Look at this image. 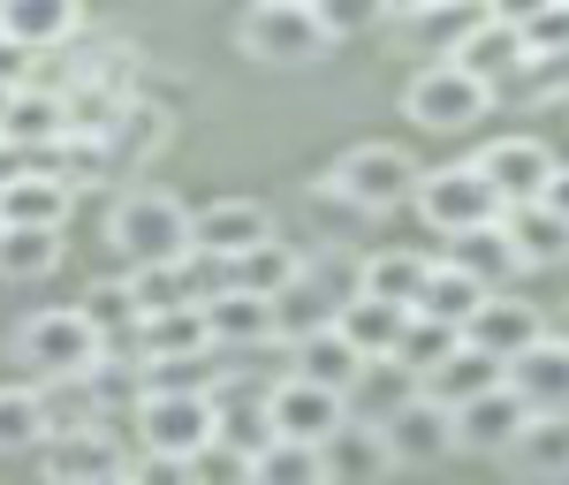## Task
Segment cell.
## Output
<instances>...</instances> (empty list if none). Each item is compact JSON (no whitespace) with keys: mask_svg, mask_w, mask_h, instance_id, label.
I'll return each mask as SVG.
<instances>
[{"mask_svg":"<svg viewBox=\"0 0 569 485\" xmlns=\"http://www.w3.org/2000/svg\"><path fill=\"white\" fill-rule=\"evenodd\" d=\"M531 342H547V319H539V304H525V296H486V311L463 326V350L493 356L501 372H509Z\"/></svg>","mask_w":569,"mask_h":485,"instance_id":"cell-13","label":"cell"},{"mask_svg":"<svg viewBox=\"0 0 569 485\" xmlns=\"http://www.w3.org/2000/svg\"><path fill=\"white\" fill-rule=\"evenodd\" d=\"M547 334H555V342H562V350H569V311H562V319H555V326H547Z\"/></svg>","mask_w":569,"mask_h":485,"instance_id":"cell-46","label":"cell"},{"mask_svg":"<svg viewBox=\"0 0 569 485\" xmlns=\"http://www.w3.org/2000/svg\"><path fill=\"white\" fill-rule=\"evenodd\" d=\"M479 311H486V289H479V281H463V273H448V265L433 259V281H426V296H418V311H410V319H433V326H456V334H463Z\"/></svg>","mask_w":569,"mask_h":485,"instance_id":"cell-34","label":"cell"},{"mask_svg":"<svg viewBox=\"0 0 569 485\" xmlns=\"http://www.w3.org/2000/svg\"><path fill=\"white\" fill-rule=\"evenodd\" d=\"M402 326H410V311L380 304V296H350V304L335 311V334H342V342H350L365 364H388L395 342H402Z\"/></svg>","mask_w":569,"mask_h":485,"instance_id":"cell-23","label":"cell"},{"mask_svg":"<svg viewBox=\"0 0 569 485\" xmlns=\"http://www.w3.org/2000/svg\"><path fill=\"white\" fill-rule=\"evenodd\" d=\"M107 235H114V251L130 259V273L137 265H182L190 259V205L168 198V190H130V198L114 205Z\"/></svg>","mask_w":569,"mask_h":485,"instance_id":"cell-3","label":"cell"},{"mask_svg":"<svg viewBox=\"0 0 569 485\" xmlns=\"http://www.w3.org/2000/svg\"><path fill=\"white\" fill-rule=\"evenodd\" d=\"M501 387L525 402V417H569V350L547 334V342H531L509 372H501Z\"/></svg>","mask_w":569,"mask_h":485,"instance_id":"cell-14","label":"cell"},{"mask_svg":"<svg viewBox=\"0 0 569 485\" xmlns=\"http://www.w3.org/2000/svg\"><path fill=\"white\" fill-rule=\"evenodd\" d=\"M440 265H448V273H463V281H479L486 296H501V289L525 273V265H517V251H509V235H501V221H493V228H471V235H448Z\"/></svg>","mask_w":569,"mask_h":485,"instance_id":"cell-19","label":"cell"},{"mask_svg":"<svg viewBox=\"0 0 569 485\" xmlns=\"http://www.w3.org/2000/svg\"><path fill=\"white\" fill-rule=\"evenodd\" d=\"M395 463H388V441H380V425H342L335 441L319 447V478L327 485H372V478H388Z\"/></svg>","mask_w":569,"mask_h":485,"instance_id":"cell-22","label":"cell"},{"mask_svg":"<svg viewBox=\"0 0 569 485\" xmlns=\"http://www.w3.org/2000/svg\"><path fill=\"white\" fill-rule=\"evenodd\" d=\"M471 168H479L486 190L501 198V213H517V205H539V198H547V182H555V168H562V160H555L539 137H493Z\"/></svg>","mask_w":569,"mask_h":485,"instance_id":"cell-9","label":"cell"},{"mask_svg":"<svg viewBox=\"0 0 569 485\" xmlns=\"http://www.w3.org/2000/svg\"><path fill=\"white\" fill-rule=\"evenodd\" d=\"M0 144H16L31 168H46L61 144H69V114H61V99L39 84H23L16 99H8V122H0Z\"/></svg>","mask_w":569,"mask_h":485,"instance_id":"cell-17","label":"cell"},{"mask_svg":"<svg viewBox=\"0 0 569 485\" xmlns=\"http://www.w3.org/2000/svg\"><path fill=\"white\" fill-rule=\"evenodd\" d=\"M357 372H365V356H357L335 326H327V334H311V342H297V380H311V387H327V395L350 402Z\"/></svg>","mask_w":569,"mask_h":485,"instance_id":"cell-30","label":"cell"},{"mask_svg":"<svg viewBox=\"0 0 569 485\" xmlns=\"http://www.w3.org/2000/svg\"><path fill=\"white\" fill-rule=\"evenodd\" d=\"M236 39H243L251 61L311 69V61H327V53L342 46V16H327V8H311V0H259V8H243Z\"/></svg>","mask_w":569,"mask_h":485,"instance_id":"cell-1","label":"cell"},{"mask_svg":"<svg viewBox=\"0 0 569 485\" xmlns=\"http://www.w3.org/2000/svg\"><path fill=\"white\" fill-rule=\"evenodd\" d=\"M501 235H509V251H517V265H562L569 259V228L547 213V205H517V213H501Z\"/></svg>","mask_w":569,"mask_h":485,"instance_id":"cell-29","label":"cell"},{"mask_svg":"<svg viewBox=\"0 0 569 485\" xmlns=\"http://www.w3.org/2000/svg\"><path fill=\"white\" fill-rule=\"evenodd\" d=\"M137 364H176V356H206V319L198 311H160V319H137Z\"/></svg>","mask_w":569,"mask_h":485,"instance_id":"cell-28","label":"cell"},{"mask_svg":"<svg viewBox=\"0 0 569 485\" xmlns=\"http://www.w3.org/2000/svg\"><path fill=\"white\" fill-rule=\"evenodd\" d=\"M198 319H206V350H213V356H259L266 342H273V304L236 296V289L206 296V304H198Z\"/></svg>","mask_w":569,"mask_h":485,"instance_id":"cell-15","label":"cell"},{"mask_svg":"<svg viewBox=\"0 0 569 485\" xmlns=\"http://www.w3.org/2000/svg\"><path fill=\"white\" fill-rule=\"evenodd\" d=\"M426 281H433V259H418V251H380L357 265V296H380L395 311H418Z\"/></svg>","mask_w":569,"mask_h":485,"instance_id":"cell-24","label":"cell"},{"mask_svg":"<svg viewBox=\"0 0 569 485\" xmlns=\"http://www.w3.org/2000/svg\"><path fill=\"white\" fill-rule=\"evenodd\" d=\"M493 387H501V364H493V356H479V350H456V356L433 372V380H426V402H440V410H463V402L493 395Z\"/></svg>","mask_w":569,"mask_h":485,"instance_id":"cell-32","label":"cell"},{"mask_svg":"<svg viewBox=\"0 0 569 485\" xmlns=\"http://www.w3.org/2000/svg\"><path fill=\"white\" fill-rule=\"evenodd\" d=\"M266 235H273V221H266L259 198H220V205H206V213H190V251L213 259V265L251 259Z\"/></svg>","mask_w":569,"mask_h":485,"instance_id":"cell-10","label":"cell"},{"mask_svg":"<svg viewBox=\"0 0 569 485\" xmlns=\"http://www.w3.org/2000/svg\"><path fill=\"white\" fill-rule=\"evenodd\" d=\"M448 425H456V447H471V455H509V441L525 433V402L509 387H493V395L448 410Z\"/></svg>","mask_w":569,"mask_h":485,"instance_id":"cell-20","label":"cell"},{"mask_svg":"<svg viewBox=\"0 0 569 485\" xmlns=\"http://www.w3.org/2000/svg\"><path fill=\"white\" fill-rule=\"evenodd\" d=\"M8 99H16V91H0V122H8Z\"/></svg>","mask_w":569,"mask_h":485,"instance_id":"cell-47","label":"cell"},{"mask_svg":"<svg viewBox=\"0 0 569 485\" xmlns=\"http://www.w3.org/2000/svg\"><path fill=\"white\" fill-rule=\"evenodd\" d=\"M456 350H463V334H456V326H433V319H410L388 364H402V372L418 380V395H426V380H433V372H440V364H448Z\"/></svg>","mask_w":569,"mask_h":485,"instance_id":"cell-36","label":"cell"},{"mask_svg":"<svg viewBox=\"0 0 569 485\" xmlns=\"http://www.w3.org/2000/svg\"><path fill=\"white\" fill-rule=\"evenodd\" d=\"M31 395H39L46 441H69V433L107 425V410H99V395H91V380H46V387H31Z\"/></svg>","mask_w":569,"mask_h":485,"instance_id":"cell-31","label":"cell"},{"mask_svg":"<svg viewBox=\"0 0 569 485\" xmlns=\"http://www.w3.org/2000/svg\"><path fill=\"white\" fill-rule=\"evenodd\" d=\"M517 478H569V417H525V433L509 441Z\"/></svg>","mask_w":569,"mask_h":485,"instance_id":"cell-27","label":"cell"},{"mask_svg":"<svg viewBox=\"0 0 569 485\" xmlns=\"http://www.w3.org/2000/svg\"><path fill=\"white\" fill-rule=\"evenodd\" d=\"M23 84H31V53H16L0 39V91H23Z\"/></svg>","mask_w":569,"mask_h":485,"instance_id":"cell-44","label":"cell"},{"mask_svg":"<svg viewBox=\"0 0 569 485\" xmlns=\"http://www.w3.org/2000/svg\"><path fill=\"white\" fill-rule=\"evenodd\" d=\"M53 265H61V235L0 228V281H46Z\"/></svg>","mask_w":569,"mask_h":485,"instance_id":"cell-38","label":"cell"},{"mask_svg":"<svg viewBox=\"0 0 569 485\" xmlns=\"http://www.w3.org/2000/svg\"><path fill=\"white\" fill-rule=\"evenodd\" d=\"M418 160L402 152V144H350L335 168H327V198H342L357 213H388L402 198H418Z\"/></svg>","mask_w":569,"mask_h":485,"instance_id":"cell-4","label":"cell"},{"mask_svg":"<svg viewBox=\"0 0 569 485\" xmlns=\"http://www.w3.org/2000/svg\"><path fill=\"white\" fill-rule=\"evenodd\" d=\"M486 107H493V91L471 84L456 61H426V69L410 77V91H402V114H410L418 130H471Z\"/></svg>","mask_w":569,"mask_h":485,"instance_id":"cell-8","label":"cell"},{"mask_svg":"<svg viewBox=\"0 0 569 485\" xmlns=\"http://www.w3.org/2000/svg\"><path fill=\"white\" fill-rule=\"evenodd\" d=\"M297 273H305V251H297V243H281V235H266L251 259L228 265V289H236V296H259V304H273L281 289H297Z\"/></svg>","mask_w":569,"mask_h":485,"instance_id":"cell-25","label":"cell"},{"mask_svg":"<svg viewBox=\"0 0 569 485\" xmlns=\"http://www.w3.org/2000/svg\"><path fill=\"white\" fill-rule=\"evenodd\" d=\"M539 205H547V213L569 228V168H555V182H547V198H539Z\"/></svg>","mask_w":569,"mask_h":485,"instance_id":"cell-45","label":"cell"},{"mask_svg":"<svg viewBox=\"0 0 569 485\" xmlns=\"http://www.w3.org/2000/svg\"><path fill=\"white\" fill-rule=\"evenodd\" d=\"M517 46H525V69L531 61H562L569 53V8L555 0V8H525L517 16Z\"/></svg>","mask_w":569,"mask_h":485,"instance_id":"cell-39","label":"cell"},{"mask_svg":"<svg viewBox=\"0 0 569 485\" xmlns=\"http://www.w3.org/2000/svg\"><path fill=\"white\" fill-rule=\"evenodd\" d=\"M77 31H84V16L77 8H53V0H8L0 8V39L16 46V53H31V61L39 53H61Z\"/></svg>","mask_w":569,"mask_h":485,"instance_id":"cell-21","label":"cell"},{"mask_svg":"<svg viewBox=\"0 0 569 485\" xmlns=\"http://www.w3.org/2000/svg\"><path fill=\"white\" fill-rule=\"evenodd\" d=\"M190 485H251V455H236V447H198L190 455Z\"/></svg>","mask_w":569,"mask_h":485,"instance_id":"cell-41","label":"cell"},{"mask_svg":"<svg viewBox=\"0 0 569 485\" xmlns=\"http://www.w3.org/2000/svg\"><path fill=\"white\" fill-rule=\"evenodd\" d=\"M471 84H486V91H509L517 77H525V46H517V16H501V8H486L479 23H471V39L448 53Z\"/></svg>","mask_w":569,"mask_h":485,"instance_id":"cell-11","label":"cell"},{"mask_svg":"<svg viewBox=\"0 0 569 485\" xmlns=\"http://www.w3.org/2000/svg\"><path fill=\"white\" fill-rule=\"evenodd\" d=\"M122 485H190V463H168V455H130Z\"/></svg>","mask_w":569,"mask_h":485,"instance_id":"cell-42","label":"cell"},{"mask_svg":"<svg viewBox=\"0 0 569 485\" xmlns=\"http://www.w3.org/2000/svg\"><path fill=\"white\" fill-rule=\"evenodd\" d=\"M69 205H77V190H69V182L31 175V168L0 175V228H31V235H61V228H69Z\"/></svg>","mask_w":569,"mask_h":485,"instance_id":"cell-16","label":"cell"},{"mask_svg":"<svg viewBox=\"0 0 569 485\" xmlns=\"http://www.w3.org/2000/svg\"><path fill=\"white\" fill-rule=\"evenodd\" d=\"M479 16H486V8H395L388 23H395V31H410L426 53H440V61H448L456 46L471 39V23H479Z\"/></svg>","mask_w":569,"mask_h":485,"instance_id":"cell-35","label":"cell"},{"mask_svg":"<svg viewBox=\"0 0 569 485\" xmlns=\"http://www.w3.org/2000/svg\"><path fill=\"white\" fill-rule=\"evenodd\" d=\"M251 485H327L319 478V455H311V447H266L259 463H251Z\"/></svg>","mask_w":569,"mask_h":485,"instance_id":"cell-40","label":"cell"},{"mask_svg":"<svg viewBox=\"0 0 569 485\" xmlns=\"http://www.w3.org/2000/svg\"><path fill=\"white\" fill-rule=\"evenodd\" d=\"M418 213H426L433 235H471V228L501 221V198L486 190V175L471 160H456V168H426L418 175Z\"/></svg>","mask_w":569,"mask_h":485,"instance_id":"cell-5","label":"cell"},{"mask_svg":"<svg viewBox=\"0 0 569 485\" xmlns=\"http://www.w3.org/2000/svg\"><path fill=\"white\" fill-rule=\"evenodd\" d=\"M39 463H46V485H107L130 471V447L114 441V425H91V433H69V441H46Z\"/></svg>","mask_w":569,"mask_h":485,"instance_id":"cell-12","label":"cell"},{"mask_svg":"<svg viewBox=\"0 0 569 485\" xmlns=\"http://www.w3.org/2000/svg\"><path fill=\"white\" fill-rule=\"evenodd\" d=\"M107 485H122V478H107Z\"/></svg>","mask_w":569,"mask_h":485,"instance_id":"cell-48","label":"cell"},{"mask_svg":"<svg viewBox=\"0 0 569 485\" xmlns=\"http://www.w3.org/2000/svg\"><path fill=\"white\" fill-rule=\"evenodd\" d=\"M517 84H531L539 99H569V53H562V61H531Z\"/></svg>","mask_w":569,"mask_h":485,"instance_id":"cell-43","label":"cell"},{"mask_svg":"<svg viewBox=\"0 0 569 485\" xmlns=\"http://www.w3.org/2000/svg\"><path fill=\"white\" fill-rule=\"evenodd\" d=\"M77 319H84L91 334H99V350L107 356H130L137 342V304H130V281H91L84 304H77ZM137 364V356H130Z\"/></svg>","mask_w":569,"mask_h":485,"instance_id":"cell-26","label":"cell"},{"mask_svg":"<svg viewBox=\"0 0 569 485\" xmlns=\"http://www.w3.org/2000/svg\"><path fill=\"white\" fill-rule=\"evenodd\" d=\"M380 441H388V463H410V471H418V463H440V455L456 447V425H448L440 402L418 395V402H402L388 425H380Z\"/></svg>","mask_w":569,"mask_h":485,"instance_id":"cell-18","label":"cell"},{"mask_svg":"<svg viewBox=\"0 0 569 485\" xmlns=\"http://www.w3.org/2000/svg\"><path fill=\"white\" fill-rule=\"evenodd\" d=\"M266 425H273V441H281V447H311V455H319V447L350 425V402L289 372V380L266 387Z\"/></svg>","mask_w":569,"mask_h":485,"instance_id":"cell-6","label":"cell"},{"mask_svg":"<svg viewBox=\"0 0 569 485\" xmlns=\"http://www.w3.org/2000/svg\"><path fill=\"white\" fill-rule=\"evenodd\" d=\"M16 364L31 372V387H46V380H91L107 364V350H99V334L69 304V311H31L16 326Z\"/></svg>","mask_w":569,"mask_h":485,"instance_id":"cell-2","label":"cell"},{"mask_svg":"<svg viewBox=\"0 0 569 485\" xmlns=\"http://www.w3.org/2000/svg\"><path fill=\"white\" fill-rule=\"evenodd\" d=\"M46 447V417H39V395L31 380L0 387V455H39Z\"/></svg>","mask_w":569,"mask_h":485,"instance_id":"cell-37","label":"cell"},{"mask_svg":"<svg viewBox=\"0 0 569 485\" xmlns=\"http://www.w3.org/2000/svg\"><path fill=\"white\" fill-rule=\"evenodd\" d=\"M402 402H418V380L402 372V364H365L350 387V417L357 425H388Z\"/></svg>","mask_w":569,"mask_h":485,"instance_id":"cell-33","label":"cell"},{"mask_svg":"<svg viewBox=\"0 0 569 485\" xmlns=\"http://www.w3.org/2000/svg\"><path fill=\"white\" fill-rule=\"evenodd\" d=\"M137 455H168L190 463L198 447H213V402L206 395H137Z\"/></svg>","mask_w":569,"mask_h":485,"instance_id":"cell-7","label":"cell"}]
</instances>
